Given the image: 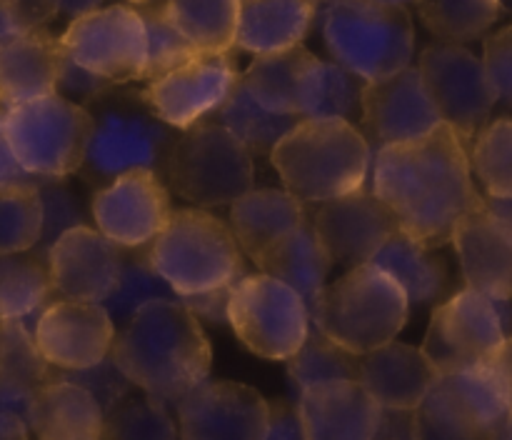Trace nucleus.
I'll return each mask as SVG.
<instances>
[{"label":"nucleus","mask_w":512,"mask_h":440,"mask_svg":"<svg viewBox=\"0 0 512 440\" xmlns=\"http://www.w3.org/2000/svg\"><path fill=\"white\" fill-rule=\"evenodd\" d=\"M50 368L23 320H0V413H13L30 425L35 393L55 378Z\"/></svg>","instance_id":"26"},{"label":"nucleus","mask_w":512,"mask_h":440,"mask_svg":"<svg viewBox=\"0 0 512 440\" xmlns=\"http://www.w3.org/2000/svg\"><path fill=\"white\" fill-rule=\"evenodd\" d=\"M375 3H385V5H400V8H405V5H410V3H418V0H375Z\"/></svg>","instance_id":"59"},{"label":"nucleus","mask_w":512,"mask_h":440,"mask_svg":"<svg viewBox=\"0 0 512 440\" xmlns=\"http://www.w3.org/2000/svg\"><path fill=\"white\" fill-rule=\"evenodd\" d=\"M308 218L333 263L348 270L370 263L400 230L395 213L373 188L308 205Z\"/></svg>","instance_id":"15"},{"label":"nucleus","mask_w":512,"mask_h":440,"mask_svg":"<svg viewBox=\"0 0 512 440\" xmlns=\"http://www.w3.org/2000/svg\"><path fill=\"white\" fill-rule=\"evenodd\" d=\"M263 440H308L300 423L298 405L293 408L285 400H270V420Z\"/></svg>","instance_id":"49"},{"label":"nucleus","mask_w":512,"mask_h":440,"mask_svg":"<svg viewBox=\"0 0 512 440\" xmlns=\"http://www.w3.org/2000/svg\"><path fill=\"white\" fill-rule=\"evenodd\" d=\"M360 110H363L365 130L380 148L418 140L443 123L425 88L420 68L415 65L390 78L365 83Z\"/></svg>","instance_id":"19"},{"label":"nucleus","mask_w":512,"mask_h":440,"mask_svg":"<svg viewBox=\"0 0 512 440\" xmlns=\"http://www.w3.org/2000/svg\"><path fill=\"white\" fill-rule=\"evenodd\" d=\"M168 188L198 208L233 205L255 188L253 153L218 120L183 130L165 165Z\"/></svg>","instance_id":"8"},{"label":"nucleus","mask_w":512,"mask_h":440,"mask_svg":"<svg viewBox=\"0 0 512 440\" xmlns=\"http://www.w3.org/2000/svg\"><path fill=\"white\" fill-rule=\"evenodd\" d=\"M110 88H113V83H108V80L100 78V75L85 70L83 65H78L68 53H65L63 65H60L58 90L75 95V98L80 100H98L103 98Z\"/></svg>","instance_id":"48"},{"label":"nucleus","mask_w":512,"mask_h":440,"mask_svg":"<svg viewBox=\"0 0 512 440\" xmlns=\"http://www.w3.org/2000/svg\"><path fill=\"white\" fill-rule=\"evenodd\" d=\"M38 183H15L0 188V255L28 253L38 248L45 220Z\"/></svg>","instance_id":"38"},{"label":"nucleus","mask_w":512,"mask_h":440,"mask_svg":"<svg viewBox=\"0 0 512 440\" xmlns=\"http://www.w3.org/2000/svg\"><path fill=\"white\" fill-rule=\"evenodd\" d=\"M138 250L140 248H135L130 250V255H123L118 283H115L113 293L103 300L105 310L115 323L125 325L143 305L153 303V300L178 298L173 288L155 273L148 253H138Z\"/></svg>","instance_id":"41"},{"label":"nucleus","mask_w":512,"mask_h":440,"mask_svg":"<svg viewBox=\"0 0 512 440\" xmlns=\"http://www.w3.org/2000/svg\"><path fill=\"white\" fill-rule=\"evenodd\" d=\"M495 360H498L500 370H503V373H505V378H508L510 390H512V335H510L508 340H505V345H503V348H500V353L495 355Z\"/></svg>","instance_id":"57"},{"label":"nucleus","mask_w":512,"mask_h":440,"mask_svg":"<svg viewBox=\"0 0 512 440\" xmlns=\"http://www.w3.org/2000/svg\"><path fill=\"white\" fill-rule=\"evenodd\" d=\"M63 50L108 83L143 80L148 65V30L138 8L108 5L75 18L60 35Z\"/></svg>","instance_id":"13"},{"label":"nucleus","mask_w":512,"mask_h":440,"mask_svg":"<svg viewBox=\"0 0 512 440\" xmlns=\"http://www.w3.org/2000/svg\"><path fill=\"white\" fill-rule=\"evenodd\" d=\"M140 15L148 30V65H145L143 80H155L173 70L175 65L185 63L198 50L180 35V30L170 23L163 3H140Z\"/></svg>","instance_id":"43"},{"label":"nucleus","mask_w":512,"mask_h":440,"mask_svg":"<svg viewBox=\"0 0 512 440\" xmlns=\"http://www.w3.org/2000/svg\"><path fill=\"white\" fill-rule=\"evenodd\" d=\"M110 358L135 388L178 408L208 380L213 350L198 315L183 300L163 298L143 305L115 333Z\"/></svg>","instance_id":"2"},{"label":"nucleus","mask_w":512,"mask_h":440,"mask_svg":"<svg viewBox=\"0 0 512 440\" xmlns=\"http://www.w3.org/2000/svg\"><path fill=\"white\" fill-rule=\"evenodd\" d=\"M63 378L85 385V388H88L90 393L100 400V405H103L105 413H108V410L113 408L120 398H125V395H128V388L133 385L123 373H120V368L115 365L113 358H105L103 363L93 365V368L73 370V373L63 375Z\"/></svg>","instance_id":"46"},{"label":"nucleus","mask_w":512,"mask_h":440,"mask_svg":"<svg viewBox=\"0 0 512 440\" xmlns=\"http://www.w3.org/2000/svg\"><path fill=\"white\" fill-rule=\"evenodd\" d=\"M40 198H43V238L38 243V258L48 260L50 248H53L55 240L65 233V230L75 228V225H85L83 218H80V205L78 200L70 195L68 188L53 183V180H43L38 183Z\"/></svg>","instance_id":"45"},{"label":"nucleus","mask_w":512,"mask_h":440,"mask_svg":"<svg viewBox=\"0 0 512 440\" xmlns=\"http://www.w3.org/2000/svg\"><path fill=\"white\" fill-rule=\"evenodd\" d=\"M228 323L250 353L268 360H290L313 330L308 303L268 273L243 275L233 285Z\"/></svg>","instance_id":"10"},{"label":"nucleus","mask_w":512,"mask_h":440,"mask_svg":"<svg viewBox=\"0 0 512 440\" xmlns=\"http://www.w3.org/2000/svg\"><path fill=\"white\" fill-rule=\"evenodd\" d=\"M310 3H315V5H328V3H335V0H310Z\"/></svg>","instance_id":"60"},{"label":"nucleus","mask_w":512,"mask_h":440,"mask_svg":"<svg viewBox=\"0 0 512 440\" xmlns=\"http://www.w3.org/2000/svg\"><path fill=\"white\" fill-rule=\"evenodd\" d=\"M3 115H5V105L0 103V188H5V185H15V183H38L33 175H28L23 168H20L18 158L13 155V148H10L8 135H5V128H3Z\"/></svg>","instance_id":"51"},{"label":"nucleus","mask_w":512,"mask_h":440,"mask_svg":"<svg viewBox=\"0 0 512 440\" xmlns=\"http://www.w3.org/2000/svg\"><path fill=\"white\" fill-rule=\"evenodd\" d=\"M178 135L155 118L143 103H110L98 113L85 155V173L98 183H113L133 170H153L165 175L170 148Z\"/></svg>","instance_id":"11"},{"label":"nucleus","mask_w":512,"mask_h":440,"mask_svg":"<svg viewBox=\"0 0 512 440\" xmlns=\"http://www.w3.org/2000/svg\"><path fill=\"white\" fill-rule=\"evenodd\" d=\"M30 425L13 413H0V440H30Z\"/></svg>","instance_id":"55"},{"label":"nucleus","mask_w":512,"mask_h":440,"mask_svg":"<svg viewBox=\"0 0 512 440\" xmlns=\"http://www.w3.org/2000/svg\"><path fill=\"white\" fill-rule=\"evenodd\" d=\"M485 200H488L490 210H493L503 223H508L512 228V198H485Z\"/></svg>","instance_id":"56"},{"label":"nucleus","mask_w":512,"mask_h":440,"mask_svg":"<svg viewBox=\"0 0 512 440\" xmlns=\"http://www.w3.org/2000/svg\"><path fill=\"white\" fill-rule=\"evenodd\" d=\"M180 428L168 405L150 395H125L105 413L103 440H178Z\"/></svg>","instance_id":"40"},{"label":"nucleus","mask_w":512,"mask_h":440,"mask_svg":"<svg viewBox=\"0 0 512 440\" xmlns=\"http://www.w3.org/2000/svg\"><path fill=\"white\" fill-rule=\"evenodd\" d=\"M148 258L178 300L228 290L245 275L243 248L230 225L203 208L173 210Z\"/></svg>","instance_id":"4"},{"label":"nucleus","mask_w":512,"mask_h":440,"mask_svg":"<svg viewBox=\"0 0 512 440\" xmlns=\"http://www.w3.org/2000/svg\"><path fill=\"white\" fill-rule=\"evenodd\" d=\"M230 290H218V293L198 295V298H185L183 303L193 310L198 318H208L213 323H228V303H230Z\"/></svg>","instance_id":"53"},{"label":"nucleus","mask_w":512,"mask_h":440,"mask_svg":"<svg viewBox=\"0 0 512 440\" xmlns=\"http://www.w3.org/2000/svg\"><path fill=\"white\" fill-rule=\"evenodd\" d=\"M53 280L38 255H0V320H28L43 313L53 295Z\"/></svg>","instance_id":"35"},{"label":"nucleus","mask_w":512,"mask_h":440,"mask_svg":"<svg viewBox=\"0 0 512 440\" xmlns=\"http://www.w3.org/2000/svg\"><path fill=\"white\" fill-rule=\"evenodd\" d=\"M178 440H183V438H178Z\"/></svg>","instance_id":"63"},{"label":"nucleus","mask_w":512,"mask_h":440,"mask_svg":"<svg viewBox=\"0 0 512 440\" xmlns=\"http://www.w3.org/2000/svg\"><path fill=\"white\" fill-rule=\"evenodd\" d=\"M240 78L243 73L238 70L230 50L228 53L198 50L160 78L148 80V85L140 90V100L165 125L188 130L218 113Z\"/></svg>","instance_id":"14"},{"label":"nucleus","mask_w":512,"mask_h":440,"mask_svg":"<svg viewBox=\"0 0 512 440\" xmlns=\"http://www.w3.org/2000/svg\"><path fill=\"white\" fill-rule=\"evenodd\" d=\"M460 268L468 288L493 298L512 300V228L480 198L453 235Z\"/></svg>","instance_id":"21"},{"label":"nucleus","mask_w":512,"mask_h":440,"mask_svg":"<svg viewBox=\"0 0 512 440\" xmlns=\"http://www.w3.org/2000/svg\"><path fill=\"white\" fill-rule=\"evenodd\" d=\"M503 5H510V8H512V0H503Z\"/></svg>","instance_id":"62"},{"label":"nucleus","mask_w":512,"mask_h":440,"mask_svg":"<svg viewBox=\"0 0 512 440\" xmlns=\"http://www.w3.org/2000/svg\"><path fill=\"white\" fill-rule=\"evenodd\" d=\"M418 423L420 440H493L465 415L443 380H438L418 408Z\"/></svg>","instance_id":"44"},{"label":"nucleus","mask_w":512,"mask_h":440,"mask_svg":"<svg viewBox=\"0 0 512 440\" xmlns=\"http://www.w3.org/2000/svg\"><path fill=\"white\" fill-rule=\"evenodd\" d=\"M308 220V205L278 188H253L230 205V230L253 263L268 245Z\"/></svg>","instance_id":"27"},{"label":"nucleus","mask_w":512,"mask_h":440,"mask_svg":"<svg viewBox=\"0 0 512 440\" xmlns=\"http://www.w3.org/2000/svg\"><path fill=\"white\" fill-rule=\"evenodd\" d=\"M373 440H420L418 410L383 408Z\"/></svg>","instance_id":"50"},{"label":"nucleus","mask_w":512,"mask_h":440,"mask_svg":"<svg viewBox=\"0 0 512 440\" xmlns=\"http://www.w3.org/2000/svg\"><path fill=\"white\" fill-rule=\"evenodd\" d=\"M318 5L310 0H240L235 45L245 53L268 55L303 45Z\"/></svg>","instance_id":"29"},{"label":"nucleus","mask_w":512,"mask_h":440,"mask_svg":"<svg viewBox=\"0 0 512 440\" xmlns=\"http://www.w3.org/2000/svg\"><path fill=\"white\" fill-rule=\"evenodd\" d=\"M35 343L53 368H93L110 358L115 343V320L103 303L55 300L35 320Z\"/></svg>","instance_id":"18"},{"label":"nucleus","mask_w":512,"mask_h":440,"mask_svg":"<svg viewBox=\"0 0 512 440\" xmlns=\"http://www.w3.org/2000/svg\"><path fill=\"white\" fill-rule=\"evenodd\" d=\"M373 190L400 230L430 250L453 243L463 215L483 198L473 183L468 145L448 123L418 140L378 148Z\"/></svg>","instance_id":"1"},{"label":"nucleus","mask_w":512,"mask_h":440,"mask_svg":"<svg viewBox=\"0 0 512 440\" xmlns=\"http://www.w3.org/2000/svg\"><path fill=\"white\" fill-rule=\"evenodd\" d=\"M440 378L423 348L398 340L360 358L358 380L380 408L418 410Z\"/></svg>","instance_id":"23"},{"label":"nucleus","mask_w":512,"mask_h":440,"mask_svg":"<svg viewBox=\"0 0 512 440\" xmlns=\"http://www.w3.org/2000/svg\"><path fill=\"white\" fill-rule=\"evenodd\" d=\"M468 150L488 198H512V120L485 125Z\"/></svg>","instance_id":"42"},{"label":"nucleus","mask_w":512,"mask_h":440,"mask_svg":"<svg viewBox=\"0 0 512 440\" xmlns=\"http://www.w3.org/2000/svg\"><path fill=\"white\" fill-rule=\"evenodd\" d=\"M370 263L380 265L388 270L403 290L408 293L410 308L413 305H430L443 295L445 285H448V270L445 263L433 253L430 248L420 245L403 230L393 235L383 248L375 253Z\"/></svg>","instance_id":"32"},{"label":"nucleus","mask_w":512,"mask_h":440,"mask_svg":"<svg viewBox=\"0 0 512 440\" xmlns=\"http://www.w3.org/2000/svg\"><path fill=\"white\" fill-rule=\"evenodd\" d=\"M323 40L335 63L363 83H375L410 68L415 55V28L408 10L375 0L328 3Z\"/></svg>","instance_id":"6"},{"label":"nucleus","mask_w":512,"mask_h":440,"mask_svg":"<svg viewBox=\"0 0 512 440\" xmlns=\"http://www.w3.org/2000/svg\"><path fill=\"white\" fill-rule=\"evenodd\" d=\"M270 400L235 380H205L178 405L183 440H263Z\"/></svg>","instance_id":"17"},{"label":"nucleus","mask_w":512,"mask_h":440,"mask_svg":"<svg viewBox=\"0 0 512 440\" xmlns=\"http://www.w3.org/2000/svg\"><path fill=\"white\" fill-rule=\"evenodd\" d=\"M418 68L443 123L470 148L498 103L483 58L465 45L438 40L420 53Z\"/></svg>","instance_id":"12"},{"label":"nucleus","mask_w":512,"mask_h":440,"mask_svg":"<svg viewBox=\"0 0 512 440\" xmlns=\"http://www.w3.org/2000/svg\"><path fill=\"white\" fill-rule=\"evenodd\" d=\"M95 118L75 100L53 93L5 108L3 128L20 168L35 180L78 173L88 155Z\"/></svg>","instance_id":"7"},{"label":"nucleus","mask_w":512,"mask_h":440,"mask_svg":"<svg viewBox=\"0 0 512 440\" xmlns=\"http://www.w3.org/2000/svg\"><path fill=\"white\" fill-rule=\"evenodd\" d=\"M30 430L35 440H103L105 410L85 385L58 375L35 393Z\"/></svg>","instance_id":"25"},{"label":"nucleus","mask_w":512,"mask_h":440,"mask_svg":"<svg viewBox=\"0 0 512 440\" xmlns=\"http://www.w3.org/2000/svg\"><path fill=\"white\" fill-rule=\"evenodd\" d=\"M218 123H223L245 148L253 155H270L275 145L300 123L298 115H283L265 108L248 85L240 83L225 100L223 108L218 110Z\"/></svg>","instance_id":"34"},{"label":"nucleus","mask_w":512,"mask_h":440,"mask_svg":"<svg viewBox=\"0 0 512 440\" xmlns=\"http://www.w3.org/2000/svg\"><path fill=\"white\" fill-rule=\"evenodd\" d=\"M425 28L443 43H473L503 15V0H418Z\"/></svg>","instance_id":"37"},{"label":"nucleus","mask_w":512,"mask_h":440,"mask_svg":"<svg viewBox=\"0 0 512 440\" xmlns=\"http://www.w3.org/2000/svg\"><path fill=\"white\" fill-rule=\"evenodd\" d=\"M45 263L60 298L103 303L118 283L123 248L98 228L75 225L55 240Z\"/></svg>","instance_id":"20"},{"label":"nucleus","mask_w":512,"mask_h":440,"mask_svg":"<svg viewBox=\"0 0 512 440\" xmlns=\"http://www.w3.org/2000/svg\"><path fill=\"white\" fill-rule=\"evenodd\" d=\"M170 23L195 50L228 53L235 48L240 0H163Z\"/></svg>","instance_id":"33"},{"label":"nucleus","mask_w":512,"mask_h":440,"mask_svg":"<svg viewBox=\"0 0 512 440\" xmlns=\"http://www.w3.org/2000/svg\"><path fill=\"white\" fill-rule=\"evenodd\" d=\"M310 58H313V53L303 45L280 50V53L255 55V60L243 73V83L248 85L250 93L265 108L283 115H298V110H295V90H298L300 73H303Z\"/></svg>","instance_id":"36"},{"label":"nucleus","mask_w":512,"mask_h":440,"mask_svg":"<svg viewBox=\"0 0 512 440\" xmlns=\"http://www.w3.org/2000/svg\"><path fill=\"white\" fill-rule=\"evenodd\" d=\"M483 63L498 100L512 105V25L485 38Z\"/></svg>","instance_id":"47"},{"label":"nucleus","mask_w":512,"mask_h":440,"mask_svg":"<svg viewBox=\"0 0 512 440\" xmlns=\"http://www.w3.org/2000/svg\"><path fill=\"white\" fill-rule=\"evenodd\" d=\"M365 83L340 63L310 58L295 90V110L303 120H350L358 110Z\"/></svg>","instance_id":"31"},{"label":"nucleus","mask_w":512,"mask_h":440,"mask_svg":"<svg viewBox=\"0 0 512 440\" xmlns=\"http://www.w3.org/2000/svg\"><path fill=\"white\" fill-rule=\"evenodd\" d=\"M288 363V378L295 385L298 395L313 385L330 383V380H358L360 355L348 353L338 343L320 333L318 328L310 330L303 348L293 355Z\"/></svg>","instance_id":"39"},{"label":"nucleus","mask_w":512,"mask_h":440,"mask_svg":"<svg viewBox=\"0 0 512 440\" xmlns=\"http://www.w3.org/2000/svg\"><path fill=\"white\" fill-rule=\"evenodd\" d=\"M130 3H135V5H140V3H148V0H130Z\"/></svg>","instance_id":"61"},{"label":"nucleus","mask_w":512,"mask_h":440,"mask_svg":"<svg viewBox=\"0 0 512 440\" xmlns=\"http://www.w3.org/2000/svg\"><path fill=\"white\" fill-rule=\"evenodd\" d=\"M105 0H48L53 15H68L70 20L83 18V15L100 10Z\"/></svg>","instance_id":"54"},{"label":"nucleus","mask_w":512,"mask_h":440,"mask_svg":"<svg viewBox=\"0 0 512 440\" xmlns=\"http://www.w3.org/2000/svg\"><path fill=\"white\" fill-rule=\"evenodd\" d=\"M63 58V43L45 28L0 45V103L10 108L58 93Z\"/></svg>","instance_id":"24"},{"label":"nucleus","mask_w":512,"mask_h":440,"mask_svg":"<svg viewBox=\"0 0 512 440\" xmlns=\"http://www.w3.org/2000/svg\"><path fill=\"white\" fill-rule=\"evenodd\" d=\"M90 210L100 233L123 250L153 243L173 215L168 185L153 170H133L98 188Z\"/></svg>","instance_id":"16"},{"label":"nucleus","mask_w":512,"mask_h":440,"mask_svg":"<svg viewBox=\"0 0 512 440\" xmlns=\"http://www.w3.org/2000/svg\"><path fill=\"white\" fill-rule=\"evenodd\" d=\"M255 265L263 273L290 285L308 303L310 313H313L325 285H328L330 268L335 263L308 220L300 228L290 230L283 238L275 240L273 245H268L258 255Z\"/></svg>","instance_id":"28"},{"label":"nucleus","mask_w":512,"mask_h":440,"mask_svg":"<svg viewBox=\"0 0 512 440\" xmlns=\"http://www.w3.org/2000/svg\"><path fill=\"white\" fill-rule=\"evenodd\" d=\"M510 330V300L465 288L433 310L423 350L440 375H450L493 360L510 338Z\"/></svg>","instance_id":"9"},{"label":"nucleus","mask_w":512,"mask_h":440,"mask_svg":"<svg viewBox=\"0 0 512 440\" xmlns=\"http://www.w3.org/2000/svg\"><path fill=\"white\" fill-rule=\"evenodd\" d=\"M440 380L450 390L455 403L465 410V415L490 438L498 435L512 415L510 383L495 358L468 365L458 373L443 375Z\"/></svg>","instance_id":"30"},{"label":"nucleus","mask_w":512,"mask_h":440,"mask_svg":"<svg viewBox=\"0 0 512 440\" xmlns=\"http://www.w3.org/2000/svg\"><path fill=\"white\" fill-rule=\"evenodd\" d=\"M408 315L410 300L403 285L380 265L365 263L325 285L310 318L313 328L363 358L393 343Z\"/></svg>","instance_id":"5"},{"label":"nucleus","mask_w":512,"mask_h":440,"mask_svg":"<svg viewBox=\"0 0 512 440\" xmlns=\"http://www.w3.org/2000/svg\"><path fill=\"white\" fill-rule=\"evenodd\" d=\"M380 408L360 380H330L298 395V415L308 440H373Z\"/></svg>","instance_id":"22"},{"label":"nucleus","mask_w":512,"mask_h":440,"mask_svg":"<svg viewBox=\"0 0 512 440\" xmlns=\"http://www.w3.org/2000/svg\"><path fill=\"white\" fill-rule=\"evenodd\" d=\"M285 190L305 205L365 188L370 143L350 120H300L270 153Z\"/></svg>","instance_id":"3"},{"label":"nucleus","mask_w":512,"mask_h":440,"mask_svg":"<svg viewBox=\"0 0 512 440\" xmlns=\"http://www.w3.org/2000/svg\"><path fill=\"white\" fill-rule=\"evenodd\" d=\"M33 28L35 25L30 23L28 13H25L18 0H0V45Z\"/></svg>","instance_id":"52"},{"label":"nucleus","mask_w":512,"mask_h":440,"mask_svg":"<svg viewBox=\"0 0 512 440\" xmlns=\"http://www.w3.org/2000/svg\"><path fill=\"white\" fill-rule=\"evenodd\" d=\"M493 440H512V415L505 420V425L498 430V435H495Z\"/></svg>","instance_id":"58"}]
</instances>
